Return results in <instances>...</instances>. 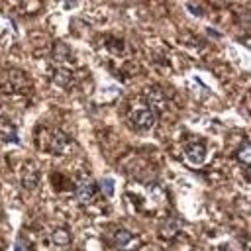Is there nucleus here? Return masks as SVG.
<instances>
[{"instance_id":"423d86ee","label":"nucleus","mask_w":251,"mask_h":251,"mask_svg":"<svg viewBox=\"0 0 251 251\" xmlns=\"http://www.w3.org/2000/svg\"><path fill=\"white\" fill-rule=\"evenodd\" d=\"M53 61H55L57 65H61V69H65V65L73 61L71 49H69L65 43H55V47H53Z\"/></svg>"},{"instance_id":"f257e3e1","label":"nucleus","mask_w":251,"mask_h":251,"mask_svg":"<svg viewBox=\"0 0 251 251\" xmlns=\"http://www.w3.org/2000/svg\"><path fill=\"white\" fill-rule=\"evenodd\" d=\"M47 141H45V149L47 151H51V153H55V155H61V153H65L69 147H71V137L67 135V133H63L61 129H53V131H49L47 135Z\"/></svg>"},{"instance_id":"f03ea898","label":"nucleus","mask_w":251,"mask_h":251,"mask_svg":"<svg viewBox=\"0 0 251 251\" xmlns=\"http://www.w3.org/2000/svg\"><path fill=\"white\" fill-rule=\"evenodd\" d=\"M129 120L133 122V126H137L139 129H151L153 124H155V114L153 110H149L147 106H139V108H133L129 112Z\"/></svg>"},{"instance_id":"9d476101","label":"nucleus","mask_w":251,"mask_h":251,"mask_svg":"<svg viewBox=\"0 0 251 251\" xmlns=\"http://www.w3.org/2000/svg\"><path fill=\"white\" fill-rule=\"evenodd\" d=\"M235 157H237V161H239L241 165H249V159H251V149H249V143H247V141H243V143L237 147Z\"/></svg>"},{"instance_id":"9b49d317","label":"nucleus","mask_w":251,"mask_h":251,"mask_svg":"<svg viewBox=\"0 0 251 251\" xmlns=\"http://www.w3.org/2000/svg\"><path fill=\"white\" fill-rule=\"evenodd\" d=\"M133 241V235L129 233V231H126V229H120V231H116V235H114V243L118 245V247H126L127 243H131Z\"/></svg>"},{"instance_id":"1a4fd4ad","label":"nucleus","mask_w":251,"mask_h":251,"mask_svg":"<svg viewBox=\"0 0 251 251\" xmlns=\"http://www.w3.org/2000/svg\"><path fill=\"white\" fill-rule=\"evenodd\" d=\"M51 241H53L55 245H59V247H65V245L71 243V235H69L67 229H55L53 235H51Z\"/></svg>"},{"instance_id":"20e7f679","label":"nucleus","mask_w":251,"mask_h":251,"mask_svg":"<svg viewBox=\"0 0 251 251\" xmlns=\"http://www.w3.org/2000/svg\"><path fill=\"white\" fill-rule=\"evenodd\" d=\"M94 192H96V184L94 180H90L88 176H82L78 186H76V194L75 198L80 202V204H90L92 198H94Z\"/></svg>"},{"instance_id":"6e6552de","label":"nucleus","mask_w":251,"mask_h":251,"mask_svg":"<svg viewBox=\"0 0 251 251\" xmlns=\"http://www.w3.org/2000/svg\"><path fill=\"white\" fill-rule=\"evenodd\" d=\"M8 76H10L8 80H10V84H12L14 90H22V88L27 86V78H25V75L22 71H18V69L8 71Z\"/></svg>"},{"instance_id":"7ed1b4c3","label":"nucleus","mask_w":251,"mask_h":251,"mask_svg":"<svg viewBox=\"0 0 251 251\" xmlns=\"http://www.w3.org/2000/svg\"><path fill=\"white\" fill-rule=\"evenodd\" d=\"M145 102H147V108H149V110L161 112V110H165V106H167V94H165L161 88L151 86V88L145 90Z\"/></svg>"},{"instance_id":"f8f14e48","label":"nucleus","mask_w":251,"mask_h":251,"mask_svg":"<svg viewBox=\"0 0 251 251\" xmlns=\"http://www.w3.org/2000/svg\"><path fill=\"white\" fill-rule=\"evenodd\" d=\"M55 82L61 86H69L71 84V73L67 69H57L55 71Z\"/></svg>"},{"instance_id":"0eeeda50","label":"nucleus","mask_w":251,"mask_h":251,"mask_svg":"<svg viewBox=\"0 0 251 251\" xmlns=\"http://www.w3.org/2000/svg\"><path fill=\"white\" fill-rule=\"evenodd\" d=\"M37 180H39V173H37L33 167H27V169L22 173V184H24V188H27V190L35 188V186H37Z\"/></svg>"},{"instance_id":"ddd939ff","label":"nucleus","mask_w":251,"mask_h":251,"mask_svg":"<svg viewBox=\"0 0 251 251\" xmlns=\"http://www.w3.org/2000/svg\"><path fill=\"white\" fill-rule=\"evenodd\" d=\"M100 184H102V192H104V194L110 196V194L114 192V180H112V178H104Z\"/></svg>"},{"instance_id":"39448f33","label":"nucleus","mask_w":251,"mask_h":251,"mask_svg":"<svg viewBox=\"0 0 251 251\" xmlns=\"http://www.w3.org/2000/svg\"><path fill=\"white\" fill-rule=\"evenodd\" d=\"M184 155H186L188 163H192V165H202V163H204V157H206V147H204L202 143H190V145L186 147Z\"/></svg>"}]
</instances>
